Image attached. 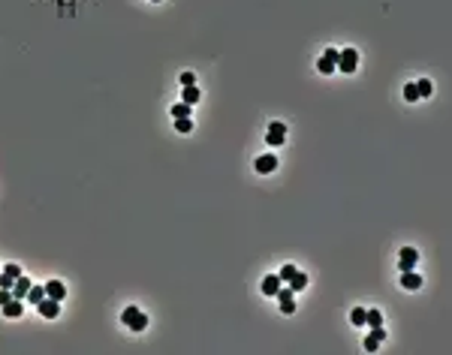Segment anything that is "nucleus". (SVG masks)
Segmentation results:
<instances>
[{"label": "nucleus", "mask_w": 452, "mask_h": 355, "mask_svg": "<svg viewBox=\"0 0 452 355\" xmlns=\"http://www.w3.org/2000/svg\"><path fill=\"white\" fill-rule=\"evenodd\" d=\"M404 99H407V102H416V99H419V90H416V84H407V87H404Z\"/></svg>", "instance_id": "23"}, {"label": "nucleus", "mask_w": 452, "mask_h": 355, "mask_svg": "<svg viewBox=\"0 0 452 355\" xmlns=\"http://www.w3.org/2000/svg\"><path fill=\"white\" fill-rule=\"evenodd\" d=\"M12 286H15V277L3 271V274H0V289H12Z\"/></svg>", "instance_id": "25"}, {"label": "nucleus", "mask_w": 452, "mask_h": 355, "mask_svg": "<svg viewBox=\"0 0 452 355\" xmlns=\"http://www.w3.org/2000/svg\"><path fill=\"white\" fill-rule=\"evenodd\" d=\"M42 298H45V286H30V289H27V301H30V304H39Z\"/></svg>", "instance_id": "16"}, {"label": "nucleus", "mask_w": 452, "mask_h": 355, "mask_svg": "<svg viewBox=\"0 0 452 355\" xmlns=\"http://www.w3.org/2000/svg\"><path fill=\"white\" fill-rule=\"evenodd\" d=\"M30 286H33V283H30V280H27L24 274H21V277H15V286H12V298H21V301H24V298H27V289H30Z\"/></svg>", "instance_id": "11"}, {"label": "nucleus", "mask_w": 452, "mask_h": 355, "mask_svg": "<svg viewBox=\"0 0 452 355\" xmlns=\"http://www.w3.org/2000/svg\"><path fill=\"white\" fill-rule=\"evenodd\" d=\"M3 271L12 274V277H21V265H12V262H9V265H3Z\"/></svg>", "instance_id": "26"}, {"label": "nucleus", "mask_w": 452, "mask_h": 355, "mask_svg": "<svg viewBox=\"0 0 452 355\" xmlns=\"http://www.w3.org/2000/svg\"><path fill=\"white\" fill-rule=\"evenodd\" d=\"M278 301H281V313H296V298H293V289H278Z\"/></svg>", "instance_id": "7"}, {"label": "nucleus", "mask_w": 452, "mask_h": 355, "mask_svg": "<svg viewBox=\"0 0 452 355\" xmlns=\"http://www.w3.org/2000/svg\"><path fill=\"white\" fill-rule=\"evenodd\" d=\"M359 66V51L356 48H341L338 51V72H356Z\"/></svg>", "instance_id": "2"}, {"label": "nucleus", "mask_w": 452, "mask_h": 355, "mask_svg": "<svg viewBox=\"0 0 452 355\" xmlns=\"http://www.w3.org/2000/svg\"><path fill=\"white\" fill-rule=\"evenodd\" d=\"M422 286V277L410 268V271H401V289H419Z\"/></svg>", "instance_id": "9"}, {"label": "nucleus", "mask_w": 452, "mask_h": 355, "mask_svg": "<svg viewBox=\"0 0 452 355\" xmlns=\"http://www.w3.org/2000/svg\"><path fill=\"white\" fill-rule=\"evenodd\" d=\"M284 139H287V124H284V121H272L265 142H268V145H284Z\"/></svg>", "instance_id": "3"}, {"label": "nucleus", "mask_w": 452, "mask_h": 355, "mask_svg": "<svg viewBox=\"0 0 452 355\" xmlns=\"http://www.w3.org/2000/svg\"><path fill=\"white\" fill-rule=\"evenodd\" d=\"M253 166H256V172H259V175H268V172H275V169H278V157H275V154H262V157H256V163H253Z\"/></svg>", "instance_id": "6"}, {"label": "nucleus", "mask_w": 452, "mask_h": 355, "mask_svg": "<svg viewBox=\"0 0 452 355\" xmlns=\"http://www.w3.org/2000/svg\"><path fill=\"white\" fill-rule=\"evenodd\" d=\"M284 283H281V277L278 274H268L265 280H262V295H278V289H281Z\"/></svg>", "instance_id": "13"}, {"label": "nucleus", "mask_w": 452, "mask_h": 355, "mask_svg": "<svg viewBox=\"0 0 452 355\" xmlns=\"http://www.w3.org/2000/svg\"><path fill=\"white\" fill-rule=\"evenodd\" d=\"M121 319H124V325H127L130 331H145V328H148V316H145L139 307H127V310L121 313Z\"/></svg>", "instance_id": "1"}, {"label": "nucleus", "mask_w": 452, "mask_h": 355, "mask_svg": "<svg viewBox=\"0 0 452 355\" xmlns=\"http://www.w3.org/2000/svg\"><path fill=\"white\" fill-rule=\"evenodd\" d=\"M154 3H160V0H154Z\"/></svg>", "instance_id": "29"}, {"label": "nucleus", "mask_w": 452, "mask_h": 355, "mask_svg": "<svg viewBox=\"0 0 452 355\" xmlns=\"http://www.w3.org/2000/svg\"><path fill=\"white\" fill-rule=\"evenodd\" d=\"M416 262H419V253H416L413 247H404V250H401V262H398V268H401V271H410Z\"/></svg>", "instance_id": "8"}, {"label": "nucleus", "mask_w": 452, "mask_h": 355, "mask_svg": "<svg viewBox=\"0 0 452 355\" xmlns=\"http://www.w3.org/2000/svg\"><path fill=\"white\" fill-rule=\"evenodd\" d=\"M365 325H371V328L383 325V313L380 310H365Z\"/></svg>", "instance_id": "17"}, {"label": "nucleus", "mask_w": 452, "mask_h": 355, "mask_svg": "<svg viewBox=\"0 0 452 355\" xmlns=\"http://www.w3.org/2000/svg\"><path fill=\"white\" fill-rule=\"evenodd\" d=\"M36 307H39V316H45V319H54V316H60V304H57L54 298H48V295H45V298H42Z\"/></svg>", "instance_id": "4"}, {"label": "nucleus", "mask_w": 452, "mask_h": 355, "mask_svg": "<svg viewBox=\"0 0 452 355\" xmlns=\"http://www.w3.org/2000/svg\"><path fill=\"white\" fill-rule=\"evenodd\" d=\"M293 274H296V265H284V268L278 271V277H281V283H290V280H293Z\"/></svg>", "instance_id": "22"}, {"label": "nucleus", "mask_w": 452, "mask_h": 355, "mask_svg": "<svg viewBox=\"0 0 452 355\" xmlns=\"http://www.w3.org/2000/svg\"><path fill=\"white\" fill-rule=\"evenodd\" d=\"M383 340H386V331H383V325H377V328H371V334L365 337V349H368V352H377Z\"/></svg>", "instance_id": "5"}, {"label": "nucleus", "mask_w": 452, "mask_h": 355, "mask_svg": "<svg viewBox=\"0 0 452 355\" xmlns=\"http://www.w3.org/2000/svg\"><path fill=\"white\" fill-rule=\"evenodd\" d=\"M305 286H308V274L296 271V274H293V280H290V289H293V292H302Z\"/></svg>", "instance_id": "15"}, {"label": "nucleus", "mask_w": 452, "mask_h": 355, "mask_svg": "<svg viewBox=\"0 0 452 355\" xmlns=\"http://www.w3.org/2000/svg\"><path fill=\"white\" fill-rule=\"evenodd\" d=\"M9 298H12V292H9V289H0V307H3Z\"/></svg>", "instance_id": "28"}, {"label": "nucleus", "mask_w": 452, "mask_h": 355, "mask_svg": "<svg viewBox=\"0 0 452 355\" xmlns=\"http://www.w3.org/2000/svg\"><path fill=\"white\" fill-rule=\"evenodd\" d=\"M350 322H353V325H365V310H362V307H356V310L350 313Z\"/></svg>", "instance_id": "24"}, {"label": "nucleus", "mask_w": 452, "mask_h": 355, "mask_svg": "<svg viewBox=\"0 0 452 355\" xmlns=\"http://www.w3.org/2000/svg\"><path fill=\"white\" fill-rule=\"evenodd\" d=\"M21 310H24V301H21V298H9V301L3 304V316H9V319H18Z\"/></svg>", "instance_id": "10"}, {"label": "nucleus", "mask_w": 452, "mask_h": 355, "mask_svg": "<svg viewBox=\"0 0 452 355\" xmlns=\"http://www.w3.org/2000/svg\"><path fill=\"white\" fill-rule=\"evenodd\" d=\"M175 130H178V133H190V130H193V121H190V117H175Z\"/></svg>", "instance_id": "21"}, {"label": "nucleus", "mask_w": 452, "mask_h": 355, "mask_svg": "<svg viewBox=\"0 0 452 355\" xmlns=\"http://www.w3.org/2000/svg\"><path fill=\"white\" fill-rule=\"evenodd\" d=\"M199 96H202V93H199V87H196V84H187V87H184V93H181V102L196 105V102H199Z\"/></svg>", "instance_id": "14"}, {"label": "nucleus", "mask_w": 452, "mask_h": 355, "mask_svg": "<svg viewBox=\"0 0 452 355\" xmlns=\"http://www.w3.org/2000/svg\"><path fill=\"white\" fill-rule=\"evenodd\" d=\"M181 84L187 87V84H196V75L193 72H181Z\"/></svg>", "instance_id": "27"}, {"label": "nucleus", "mask_w": 452, "mask_h": 355, "mask_svg": "<svg viewBox=\"0 0 452 355\" xmlns=\"http://www.w3.org/2000/svg\"><path fill=\"white\" fill-rule=\"evenodd\" d=\"M320 72H326V75H332V72H338V63L335 60H329V57H320Z\"/></svg>", "instance_id": "18"}, {"label": "nucleus", "mask_w": 452, "mask_h": 355, "mask_svg": "<svg viewBox=\"0 0 452 355\" xmlns=\"http://www.w3.org/2000/svg\"><path fill=\"white\" fill-rule=\"evenodd\" d=\"M45 295L54 298V301H60V298L66 295V286H63L60 280H48V283H45Z\"/></svg>", "instance_id": "12"}, {"label": "nucleus", "mask_w": 452, "mask_h": 355, "mask_svg": "<svg viewBox=\"0 0 452 355\" xmlns=\"http://www.w3.org/2000/svg\"><path fill=\"white\" fill-rule=\"evenodd\" d=\"M416 90H419V99H422V96H431V90H434V84H431L428 78H422V81H416Z\"/></svg>", "instance_id": "19"}, {"label": "nucleus", "mask_w": 452, "mask_h": 355, "mask_svg": "<svg viewBox=\"0 0 452 355\" xmlns=\"http://www.w3.org/2000/svg\"><path fill=\"white\" fill-rule=\"evenodd\" d=\"M190 108H193V105H187V102H175V105H172V114H175V117H190Z\"/></svg>", "instance_id": "20"}]
</instances>
